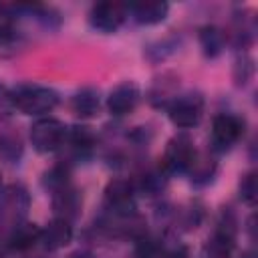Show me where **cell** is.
I'll list each match as a JSON object with an SVG mask.
<instances>
[{
  "label": "cell",
  "instance_id": "2",
  "mask_svg": "<svg viewBox=\"0 0 258 258\" xmlns=\"http://www.w3.org/2000/svg\"><path fill=\"white\" fill-rule=\"evenodd\" d=\"M169 121L179 127V129H191L202 121L204 115V99L200 93H181L175 95L167 105H165Z\"/></svg>",
  "mask_w": 258,
  "mask_h": 258
},
{
  "label": "cell",
  "instance_id": "8",
  "mask_svg": "<svg viewBox=\"0 0 258 258\" xmlns=\"http://www.w3.org/2000/svg\"><path fill=\"white\" fill-rule=\"evenodd\" d=\"M139 99H141L139 87L135 83L125 81V83L117 85L109 93V97H107V109H109V113L113 117H125V115H129V113L135 111Z\"/></svg>",
  "mask_w": 258,
  "mask_h": 258
},
{
  "label": "cell",
  "instance_id": "11",
  "mask_svg": "<svg viewBox=\"0 0 258 258\" xmlns=\"http://www.w3.org/2000/svg\"><path fill=\"white\" fill-rule=\"evenodd\" d=\"M40 242V228L34 222H16L8 236V246L16 252H26Z\"/></svg>",
  "mask_w": 258,
  "mask_h": 258
},
{
  "label": "cell",
  "instance_id": "5",
  "mask_svg": "<svg viewBox=\"0 0 258 258\" xmlns=\"http://www.w3.org/2000/svg\"><path fill=\"white\" fill-rule=\"evenodd\" d=\"M244 135V121L232 113H220L212 119V131H210V143L214 151H228L232 149L240 137Z\"/></svg>",
  "mask_w": 258,
  "mask_h": 258
},
{
  "label": "cell",
  "instance_id": "23",
  "mask_svg": "<svg viewBox=\"0 0 258 258\" xmlns=\"http://www.w3.org/2000/svg\"><path fill=\"white\" fill-rule=\"evenodd\" d=\"M67 258H95L91 252H85V250H77V252H73V254H69Z\"/></svg>",
  "mask_w": 258,
  "mask_h": 258
},
{
  "label": "cell",
  "instance_id": "4",
  "mask_svg": "<svg viewBox=\"0 0 258 258\" xmlns=\"http://www.w3.org/2000/svg\"><path fill=\"white\" fill-rule=\"evenodd\" d=\"M198 151L194 147V141L187 135H175L167 141L163 157H161V169L165 173H187L194 159H196Z\"/></svg>",
  "mask_w": 258,
  "mask_h": 258
},
{
  "label": "cell",
  "instance_id": "9",
  "mask_svg": "<svg viewBox=\"0 0 258 258\" xmlns=\"http://www.w3.org/2000/svg\"><path fill=\"white\" fill-rule=\"evenodd\" d=\"M169 12V4L161 0H141V2H131L127 4V14L143 26H153L165 20Z\"/></svg>",
  "mask_w": 258,
  "mask_h": 258
},
{
  "label": "cell",
  "instance_id": "3",
  "mask_svg": "<svg viewBox=\"0 0 258 258\" xmlns=\"http://www.w3.org/2000/svg\"><path fill=\"white\" fill-rule=\"evenodd\" d=\"M67 125L54 117H40L30 127V143L38 153H54L67 143Z\"/></svg>",
  "mask_w": 258,
  "mask_h": 258
},
{
  "label": "cell",
  "instance_id": "19",
  "mask_svg": "<svg viewBox=\"0 0 258 258\" xmlns=\"http://www.w3.org/2000/svg\"><path fill=\"white\" fill-rule=\"evenodd\" d=\"M44 185L50 191H56V189L69 185V169L64 165H56V167L48 169L46 175H44Z\"/></svg>",
  "mask_w": 258,
  "mask_h": 258
},
{
  "label": "cell",
  "instance_id": "17",
  "mask_svg": "<svg viewBox=\"0 0 258 258\" xmlns=\"http://www.w3.org/2000/svg\"><path fill=\"white\" fill-rule=\"evenodd\" d=\"M214 171H216V161H214L212 157H208V155H200V153H198L187 173L191 175V179H194L196 183H206V181L212 179Z\"/></svg>",
  "mask_w": 258,
  "mask_h": 258
},
{
  "label": "cell",
  "instance_id": "10",
  "mask_svg": "<svg viewBox=\"0 0 258 258\" xmlns=\"http://www.w3.org/2000/svg\"><path fill=\"white\" fill-rule=\"evenodd\" d=\"M73 240V226L69 220L54 218L40 230V242L48 252H56L64 248Z\"/></svg>",
  "mask_w": 258,
  "mask_h": 258
},
{
  "label": "cell",
  "instance_id": "12",
  "mask_svg": "<svg viewBox=\"0 0 258 258\" xmlns=\"http://www.w3.org/2000/svg\"><path fill=\"white\" fill-rule=\"evenodd\" d=\"M52 210H54V218H62V220H73L79 210H81V196L77 194V189L69 185L52 191Z\"/></svg>",
  "mask_w": 258,
  "mask_h": 258
},
{
  "label": "cell",
  "instance_id": "21",
  "mask_svg": "<svg viewBox=\"0 0 258 258\" xmlns=\"http://www.w3.org/2000/svg\"><path fill=\"white\" fill-rule=\"evenodd\" d=\"M12 111H14V105H12V91H10L6 85H0V119L8 117Z\"/></svg>",
  "mask_w": 258,
  "mask_h": 258
},
{
  "label": "cell",
  "instance_id": "16",
  "mask_svg": "<svg viewBox=\"0 0 258 258\" xmlns=\"http://www.w3.org/2000/svg\"><path fill=\"white\" fill-rule=\"evenodd\" d=\"M200 44L208 56H218L224 48V34L216 26H204L200 30Z\"/></svg>",
  "mask_w": 258,
  "mask_h": 258
},
{
  "label": "cell",
  "instance_id": "1",
  "mask_svg": "<svg viewBox=\"0 0 258 258\" xmlns=\"http://www.w3.org/2000/svg\"><path fill=\"white\" fill-rule=\"evenodd\" d=\"M58 93L44 85H18L12 91V105L22 115H36L42 117L58 105Z\"/></svg>",
  "mask_w": 258,
  "mask_h": 258
},
{
  "label": "cell",
  "instance_id": "14",
  "mask_svg": "<svg viewBox=\"0 0 258 258\" xmlns=\"http://www.w3.org/2000/svg\"><path fill=\"white\" fill-rule=\"evenodd\" d=\"M232 250H234V230H232V226L218 228L206 244V252H208L210 258H230Z\"/></svg>",
  "mask_w": 258,
  "mask_h": 258
},
{
  "label": "cell",
  "instance_id": "15",
  "mask_svg": "<svg viewBox=\"0 0 258 258\" xmlns=\"http://www.w3.org/2000/svg\"><path fill=\"white\" fill-rule=\"evenodd\" d=\"M67 143H71L73 149L79 155H87V153L93 151V147L97 143V137H95V133H93L91 127H87V125H75V127H71L67 131Z\"/></svg>",
  "mask_w": 258,
  "mask_h": 258
},
{
  "label": "cell",
  "instance_id": "20",
  "mask_svg": "<svg viewBox=\"0 0 258 258\" xmlns=\"http://www.w3.org/2000/svg\"><path fill=\"white\" fill-rule=\"evenodd\" d=\"M240 198L246 202V204H256V198H258V185H256V173L250 171L248 175L242 177L240 181Z\"/></svg>",
  "mask_w": 258,
  "mask_h": 258
},
{
  "label": "cell",
  "instance_id": "13",
  "mask_svg": "<svg viewBox=\"0 0 258 258\" xmlns=\"http://www.w3.org/2000/svg\"><path fill=\"white\" fill-rule=\"evenodd\" d=\"M71 109L77 117H83V119H89V117H95L99 115V109H101V97H99V91L93 89V87H87V89H81L73 101H71Z\"/></svg>",
  "mask_w": 258,
  "mask_h": 258
},
{
  "label": "cell",
  "instance_id": "18",
  "mask_svg": "<svg viewBox=\"0 0 258 258\" xmlns=\"http://www.w3.org/2000/svg\"><path fill=\"white\" fill-rule=\"evenodd\" d=\"M22 155V141L18 133H2L0 135V157L6 161H16Z\"/></svg>",
  "mask_w": 258,
  "mask_h": 258
},
{
  "label": "cell",
  "instance_id": "6",
  "mask_svg": "<svg viewBox=\"0 0 258 258\" xmlns=\"http://www.w3.org/2000/svg\"><path fill=\"white\" fill-rule=\"evenodd\" d=\"M127 4L121 2H97L93 4L91 12H89V24L91 28L103 32V34H113L117 32L123 22L127 20Z\"/></svg>",
  "mask_w": 258,
  "mask_h": 258
},
{
  "label": "cell",
  "instance_id": "7",
  "mask_svg": "<svg viewBox=\"0 0 258 258\" xmlns=\"http://www.w3.org/2000/svg\"><path fill=\"white\" fill-rule=\"evenodd\" d=\"M105 206L115 216H131L135 210V189L131 181L115 177L105 187Z\"/></svg>",
  "mask_w": 258,
  "mask_h": 258
},
{
  "label": "cell",
  "instance_id": "22",
  "mask_svg": "<svg viewBox=\"0 0 258 258\" xmlns=\"http://www.w3.org/2000/svg\"><path fill=\"white\" fill-rule=\"evenodd\" d=\"M165 258H189V254H187V250H185L183 246H177V248L169 250V252L165 254Z\"/></svg>",
  "mask_w": 258,
  "mask_h": 258
}]
</instances>
